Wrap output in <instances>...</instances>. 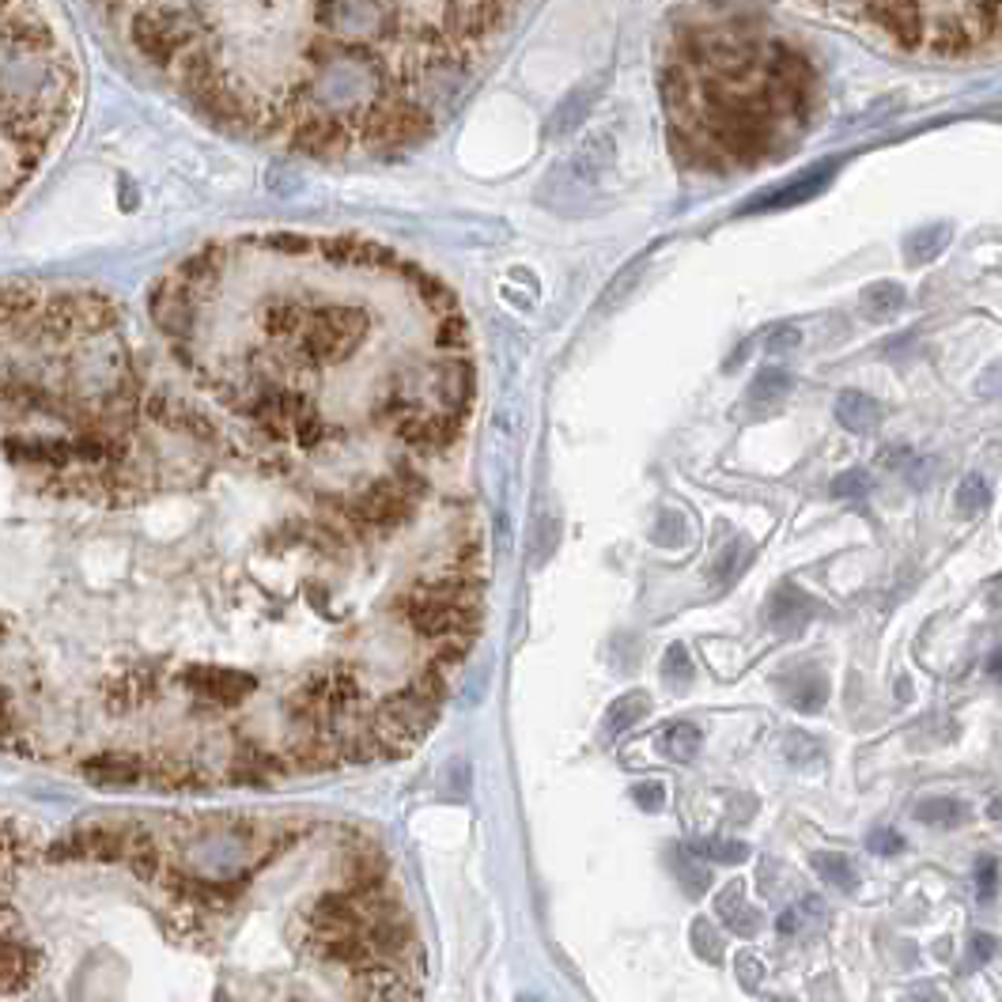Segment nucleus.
Instances as JSON below:
<instances>
[{"label":"nucleus","instance_id":"1","mask_svg":"<svg viewBox=\"0 0 1002 1002\" xmlns=\"http://www.w3.org/2000/svg\"><path fill=\"white\" fill-rule=\"evenodd\" d=\"M118 54L212 130L303 159L427 141L522 0H88Z\"/></svg>","mask_w":1002,"mask_h":1002},{"label":"nucleus","instance_id":"2","mask_svg":"<svg viewBox=\"0 0 1002 1002\" xmlns=\"http://www.w3.org/2000/svg\"><path fill=\"white\" fill-rule=\"evenodd\" d=\"M80 107V65L49 0H0V212L42 175Z\"/></svg>","mask_w":1002,"mask_h":1002},{"label":"nucleus","instance_id":"3","mask_svg":"<svg viewBox=\"0 0 1002 1002\" xmlns=\"http://www.w3.org/2000/svg\"><path fill=\"white\" fill-rule=\"evenodd\" d=\"M182 692L201 708H216V712H227V708H238L254 697L258 681L250 673H238V670H224V666H209V670H190L178 678Z\"/></svg>","mask_w":1002,"mask_h":1002},{"label":"nucleus","instance_id":"4","mask_svg":"<svg viewBox=\"0 0 1002 1002\" xmlns=\"http://www.w3.org/2000/svg\"><path fill=\"white\" fill-rule=\"evenodd\" d=\"M80 776L96 787H148V753L136 749H110V753H91L80 760Z\"/></svg>","mask_w":1002,"mask_h":1002},{"label":"nucleus","instance_id":"5","mask_svg":"<svg viewBox=\"0 0 1002 1002\" xmlns=\"http://www.w3.org/2000/svg\"><path fill=\"white\" fill-rule=\"evenodd\" d=\"M42 969L38 949L20 935V927H0V999H15L31 988Z\"/></svg>","mask_w":1002,"mask_h":1002},{"label":"nucleus","instance_id":"6","mask_svg":"<svg viewBox=\"0 0 1002 1002\" xmlns=\"http://www.w3.org/2000/svg\"><path fill=\"white\" fill-rule=\"evenodd\" d=\"M768 628L783 632V636H791V632H802L806 624L817 616V602L806 594L802 587H794V582H783V587L772 590V598H768Z\"/></svg>","mask_w":1002,"mask_h":1002},{"label":"nucleus","instance_id":"7","mask_svg":"<svg viewBox=\"0 0 1002 1002\" xmlns=\"http://www.w3.org/2000/svg\"><path fill=\"white\" fill-rule=\"evenodd\" d=\"M715 915L723 920V927L738 938H753L760 931V912L745 901V881H731V886L715 897Z\"/></svg>","mask_w":1002,"mask_h":1002},{"label":"nucleus","instance_id":"8","mask_svg":"<svg viewBox=\"0 0 1002 1002\" xmlns=\"http://www.w3.org/2000/svg\"><path fill=\"white\" fill-rule=\"evenodd\" d=\"M836 421H840L847 432H873L881 421V401L870 398L862 390H844L836 398Z\"/></svg>","mask_w":1002,"mask_h":1002},{"label":"nucleus","instance_id":"9","mask_svg":"<svg viewBox=\"0 0 1002 1002\" xmlns=\"http://www.w3.org/2000/svg\"><path fill=\"white\" fill-rule=\"evenodd\" d=\"M912 817L920 821V825H931V828H957L969 821V806L957 799H946V794H931V799H920L912 806Z\"/></svg>","mask_w":1002,"mask_h":1002},{"label":"nucleus","instance_id":"10","mask_svg":"<svg viewBox=\"0 0 1002 1002\" xmlns=\"http://www.w3.org/2000/svg\"><path fill=\"white\" fill-rule=\"evenodd\" d=\"M828 175H833V167L810 170V175L799 178V182H791V186H783V190H776V193L760 197V201H753V209H794V204L810 201V197L828 182Z\"/></svg>","mask_w":1002,"mask_h":1002},{"label":"nucleus","instance_id":"11","mask_svg":"<svg viewBox=\"0 0 1002 1002\" xmlns=\"http://www.w3.org/2000/svg\"><path fill=\"white\" fill-rule=\"evenodd\" d=\"M700 745H704V734H700L697 723H670V726H663V734H658V749H663V757L681 760V765L697 760Z\"/></svg>","mask_w":1002,"mask_h":1002},{"label":"nucleus","instance_id":"12","mask_svg":"<svg viewBox=\"0 0 1002 1002\" xmlns=\"http://www.w3.org/2000/svg\"><path fill=\"white\" fill-rule=\"evenodd\" d=\"M787 700H791L794 712H806V715L821 712V704L828 700V681H825V673H817V670H799V673H794V681L787 684Z\"/></svg>","mask_w":1002,"mask_h":1002},{"label":"nucleus","instance_id":"13","mask_svg":"<svg viewBox=\"0 0 1002 1002\" xmlns=\"http://www.w3.org/2000/svg\"><path fill=\"white\" fill-rule=\"evenodd\" d=\"M859 307H862V314H867L870 322H886V319H893V314L904 307V288L893 285V280H878V285L862 288Z\"/></svg>","mask_w":1002,"mask_h":1002},{"label":"nucleus","instance_id":"14","mask_svg":"<svg viewBox=\"0 0 1002 1002\" xmlns=\"http://www.w3.org/2000/svg\"><path fill=\"white\" fill-rule=\"evenodd\" d=\"M813 870L825 878V886H836L840 893H855L859 889V870L840 851H817L813 855Z\"/></svg>","mask_w":1002,"mask_h":1002},{"label":"nucleus","instance_id":"15","mask_svg":"<svg viewBox=\"0 0 1002 1002\" xmlns=\"http://www.w3.org/2000/svg\"><path fill=\"white\" fill-rule=\"evenodd\" d=\"M673 873H678V881L684 886V893L689 897H704V889L712 886V870H708V862L700 859L692 847H678L670 859Z\"/></svg>","mask_w":1002,"mask_h":1002},{"label":"nucleus","instance_id":"16","mask_svg":"<svg viewBox=\"0 0 1002 1002\" xmlns=\"http://www.w3.org/2000/svg\"><path fill=\"white\" fill-rule=\"evenodd\" d=\"M647 712H650L647 692H624L621 700H613L610 715H605V726H610V734H624L628 726H636Z\"/></svg>","mask_w":1002,"mask_h":1002},{"label":"nucleus","instance_id":"17","mask_svg":"<svg viewBox=\"0 0 1002 1002\" xmlns=\"http://www.w3.org/2000/svg\"><path fill=\"white\" fill-rule=\"evenodd\" d=\"M946 243H949V227L920 231V235H912V243H908V261H915V265L931 261L935 254L946 250Z\"/></svg>","mask_w":1002,"mask_h":1002},{"label":"nucleus","instance_id":"18","mask_svg":"<svg viewBox=\"0 0 1002 1002\" xmlns=\"http://www.w3.org/2000/svg\"><path fill=\"white\" fill-rule=\"evenodd\" d=\"M988 503H991L988 481H983V477H976V474H969L961 481V488H957V511H961V515H980Z\"/></svg>","mask_w":1002,"mask_h":1002},{"label":"nucleus","instance_id":"19","mask_svg":"<svg viewBox=\"0 0 1002 1002\" xmlns=\"http://www.w3.org/2000/svg\"><path fill=\"white\" fill-rule=\"evenodd\" d=\"M689 847L700 855V859H715V862H745L749 859V847L738 844V840H715V836H708V840H697Z\"/></svg>","mask_w":1002,"mask_h":1002},{"label":"nucleus","instance_id":"20","mask_svg":"<svg viewBox=\"0 0 1002 1002\" xmlns=\"http://www.w3.org/2000/svg\"><path fill=\"white\" fill-rule=\"evenodd\" d=\"M787 390H791V375L779 371V367H765V371L753 379L749 398L753 401H776V398H783Z\"/></svg>","mask_w":1002,"mask_h":1002},{"label":"nucleus","instance_id":"21","mask_svg":"<svg viewBox=\"0 0 1002 1002\" xmlns=\"http://www.w3.org/2000/svg\"><path fill=\"white\" fill-rule=\"evenodd\" d=\"M689 938H692V949H697V957H704L708 965H719V961H723V942H719L715 927H712L708 920H697V923H692Z\"/></svg>","mask_w":1002,"mask_h":1002},{"label":"nucleus","instance_id":"22","mask_svg":"<svg viewBox=\"0 0 1002 1002\" xmlns=\"http://www.w3.org/2000/svg\"><path fill=\"white\" fill-rule=\"evenodd\" d=\"M663 678H666V684H670V689H684V684L692 681L689 650H684L681 644H673L670 650H666V658H663Z\"/></svg>","mask_w":1002,"mask_h":1002},{"label":"nucleus","instance_id":"23","mask_svg":"<svg viewBox=\"0 0 1002 1002\" xmlns=\"http://www.w3.org/2000/svg\"><path fill=\"white\" fill-rule=\"evenodd\" d=\"M999 893V862L995 855H980L976 859V897L980 901H995Z\"/></svg>","mask_w":1002,"mask_h":1002},{"label":"nucleus","instance_id":"24","mask_svg":"<svg viewBox=\"0 0 1002 1002\" xmlns=\"http://www.w3.org/2000/svg\"><path fill=\"white\" fill-rule=\"evenodd\" d=\"M828 492L836 496V500H862V496L870 492V474H862V469H847L833 481Z\"/></svg>","mask_w":1002,"mask_h":1002},{"label":"nucleus","instance_id":"25","mask_svg":"<svg viewBox=\"0 0 1002 1002\" xmlns=\"http://www.w3.org/2000/svg\"><path fill=\"white\" fill-rule=\"evenodd\" d=\"M799 345H802V330H799V325H776V330L765 337V356L794 353Z\"/></svg>","mask_w":1002,"mask_h":1002},{"label":"nucleus","instance_id":"26","mask_svg":"<svg viewBox=\"0 0 1002 1002\" xmlns=\"http://www.w3.org/2000/svg\"><path fill=\"white\" fill-rule=\"evenodd\" d=\"M821 745L810 738L806 731H791V738H787V757L794 760V765H810V760H817Z\"/></svg>","mask_w":1002,"mask_h":1002},{"label":"nucleus","instance_id":"27","mask_svg":"<svg viewBox=\"0 0 1002 1002\" xmlns=\"http://www.w3.org/2000/svg\"><path fill=\"white\" fill-rule=\"evenodd\" d=\"M870 855H901L904 851V836L897 828H873L867 836Z\"/></svg>","mask_w":1002,"mask_h":1002},{"label":"nucleus","instance_id":"28","mask_svg":"<svg viewBox=\"0 0 1002 1002\" xmlns=\"http://www.w3.org/2000/svg\"><path fill=\"white\" fill-rule=\"evenodd\" d=\"M632 802H636L639 810H647V813H658V810L666 806L663 783H639V787H632Z\"/></svg>","mask_w":1002,"mask_h":1002},{"label":"nucleus","instance_id":"29","mask_svg":"<svg viewBox=\"0 0 1002 1002\" xmlns=\"http://www.w3.org/2000/svg\"><path fill=\"white\" fill-rule=\"evenodd\" d=\"M742 564H745V545H731V549L723 553V560H719L715 579H719V582H731L734 576H738Z\"/></svg>","mask_w":1002,"mask_h":1002},{"label":"nucleus","instance_id":"30","mask_svg":"<svg viewBox=\"0 0 1002 1002\" xmlns=\"http://www.w3.org/2000/svg\"><path fill=\"white\" fill-rule=\"evenodd\" d=\"M991 957H995V938H991V935H972L969 961H972V965H988Z\"/></svg>","mask_w":1002,"mask_h":1002},{"label":"nucleus","instance_id":"31","mask_svg":"<svg viewBox=\"0 0 1002 1002\" xmlns=\"http://www.w3.org/2000/svg\"><path fill=\"white\" fill-rule=\"evenodd\" d=\"M799 927H802V912L799 908H787V912L779 915V935H794Z\"/></svg>","mask_w":1002,"mask_h":1002},{"label":"nucleus","instance_id":"32","mask_svg":"<svg viewBox=\"0 0 1002 1002\" xmlns=\"http://www.w3.org/2000/svg\"><path fill=\"white\" fill-rule=\"evenodd\" d=\"M738 969L745 972V983L753 988V980H757V972H760V965L753 961V957H738Z\"/></svg>","mask_w":1002,"mask_h":1002},{"label":"nucleus","instance_id":"33","mask_svg":"<svg viewBox=\"0 0 1002 1002\" xmlns=\"http://www.w3.org/2000/svg\"><path fill=\"white\" fill-rule=\"evenodd\" d=\"M988 673H991L995 681H1002V650H995V655L988 658Z\"/></svg>","mask_w":1002,"mask_h":1002},{"label":"nucleus","instance_id":"34","mask_svg":"<svg viewBox=\"0 0 1002 1002\" xmlns=\"http://www.w3.org/2000/svg\"><path fill=\"white\" fill-rule=\"evenodd\" d=\"M988 817H991V821H999V825H1002V794H995V799H991Z\"/></svg>","mask_w":1002,"mask_h":1002}]
</instances>
